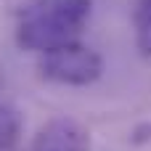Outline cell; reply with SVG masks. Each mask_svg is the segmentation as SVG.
I'll return each mask as SVG.
<instances>
[{
  "label": "cell",
  "mask_w": 151,
  "mask_h": 151,
  "mask_svg": "<svg viewBox=\"0 0 151 151\" xmlns=\"http://www.w3.org/2000/svg\"><path fill=\"white\" fill-rule=\"evenodd\" d=\"M90 8L93 0H35L19 21V48L45 53L77 40L90 19Z\"/></svg>",
  "instance_id": "1"
},
{
  "label": "cell",
  "mask_w": 151,
  "mask_h": 151,
  "mask_svg": "<svg viewBox=\"0 0 151 151\" xmlns=\"http://www.w3.org/2000/svg\"><path fill=\"white\" fill-rule=\"evenodd\" d=\"M37 72L42 80L66 85V88H88L104 74V58L90 45L77 40L56 45L37 58Z\"/></svg>",
  "instance_id": "2"
},
{
  "label": "cell",
  "mask_w": 151,
  "mask_h": 151,
  "mask_svg": "<svg viewBox=\"0 0 151 151\" xmlns=\"http://www.w3.org/2000/svg\"><path fill=\"white\" fill-rule=\"evenodd\" d=\"M32 151H90V133L77 119L56 117L37 130Z\"/></svg>",
  "instance_id": "3"
},
{
  "label": "cell",
  "mask_w": 151,
  "mask_h": 151,
  "mask_svg": "<svg viewBox=\"0 0 151 151\" xmlns=\"http://www.w3.org/2000/svg\"><path fill=\"white\" fill-rule=\"evenodd\" d=\"M21 130H24V122L19 109L11 104H0V151L13 149L21 138Z\"/></svg>",
  "instance_id": "4"
},
{
  "label": "cell",
  "mask_w": 151,
  "mask_h": 151,
  "mask_svg": "<svg viewBox=\"0 0 151 151\" xmlns=\"http://www.w3.org/2000/svg\"><path fill=\"white\" fill-rule=\"evenodd\" d=\"M138 48L143 56H151V0H143L138 8Z\"/></svg>",
  "instance_id": "5"
},
{
  "label": "cell",
  "mask_w": 151,
  "mask_h": 151,
  "mask_svg": "<svg viewBox=\"0 0 151 151\" xmlns=\"http://www.w3.org/2000/svg\"><path fill=\"white\" fill-rule=\"evenodd\" d=\"M8 3H13V5H19L21 11H27V8H29V5H32L35 0H8Z\"/></svg>",
  "instance_id": "6"
}]
</instances>
